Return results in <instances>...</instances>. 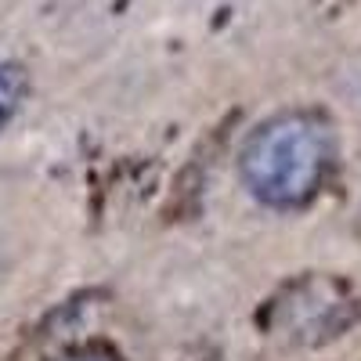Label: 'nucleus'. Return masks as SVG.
<instances>
[{
    "mask_svg": "<svg viewBox=\"0 0 361 361\" xmlns=\"http://www.w3.org/2000/svg\"><path fill=\"white\" fill-rule=\"evenodd\" d=\"M29 94V76L18 62H0V130H4Z\"/></svg>",
    "mask_w": 361,
    "mask_h": 361,
    "instance_id": "nucleus-3",
    "label": "nucleus"
},
{
    "mask_svg": "<svg viewBox=\"0 0 361 361\" xmlns=\"http://www.w3.org/2000/svg\"><path fill=\"white\" fill-rule=\"evenodd\" d=\"M336 163V134L318 112H282L238 152L246 192L271 209H300L322 195Z\"/></svg>",
    "mask_w": 361,
    "mask_h": 361,
    "instance_id": "nucleus-1",
    "label": "nucleus"
},
{
    "mask_svg": "<svg viewBox=\"0 0 361 361\" xmlns=\"http://www.w3.org/2000/svg\"><path fill=\"white\" fill-rule=\"evenodd\" d=\"M361 318V300L343 279L304 275L289 282L275 300H267L260 325L267 336L293 347H318L343 336Z\"/></svg>",
    "mask_w": 361,
    "mask_h": 361,
    "instance_id": "nucleus-2",
    "label": "nucleus"
},
{
    "mask_svg": "<svg viewBox=\"0 0 361 361\" xmlns=\"http://www.w3.org/2000/svg\"><path fill=\"white\" fill-rule=\"evenodd\" d=\"M51 361H123L119 357V350L105 340H90V343H76L62 354H54Z\"/></svg>",
    "mask_w": 361,
    "mask_h": 361,
    "instance_id": "nucleus-4",
    "label": "nucleus"
}]
</instances>
